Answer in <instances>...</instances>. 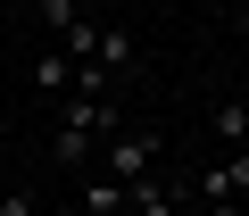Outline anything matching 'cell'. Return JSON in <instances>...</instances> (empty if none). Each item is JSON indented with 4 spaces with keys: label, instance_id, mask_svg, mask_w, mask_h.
<instances>
[{
    "label": "cell",
    "instance_id": "obj_10",
    "mask_svg": "<svg viewBox=\"0 0 249 216\" xmlns=\"http://www.w3.org/2000/svg\"><path fill=\"white\" fill-rule=\"evenodd\" d=\"M75 17H83V0H42V25H50V34H67Z\"/></svg>",
    "mask_w": 249,
    "mask_h": 216
},
{
    "label": "cell",
    "instance_id": "obj_12",
    "mask_svg": "<svg viewBox=\"0 0 249 216\" xmlns=\"http://www.w3.org/2000/svg\"><path fill=\"white\" fill-rule=\"evenodd\" d=\"M241 34H249V0H241Z\"/></svg>",
    "mask_w": 249,
    "mask_h": 216
},
{
    "label": "cell",
    "instance_id": "obj_8",
    "mask_svg": "<svg viewBox=\"0 0 249 216\" xmlns=\"http://www.w3.org/2000/svg\"><path fill=\"white\" fill-rule=\"evenodd\" d=\"M216 133L241 150V133H249V100H224V108H216Z\"/></svg>",
    "mask_w": 249,
    "mask_h": 216
},
{
    "label": "cell",
    "instance_id": "obj_13",
    "mask_svg": "<svg viewBox=\"0 0 249 216\" xmlns=\"http://www.w3.org/2000/svg\"><path fill=\"white\" fill-rule=\"evenodd\" d=\"M58 216H83V208H58Z\"/></svg>",
    "mask_w": 249,
    "mask_h": 216
},
{
    "label": "cell",
    "instance_id": "obj_7",
    "mask_svg": "<svg viewBox=\"0 0 249 216\" xmlns=\"http://www.w3.org/2000/svg\"><path fill=\"white\" fill-rule=\"evenodd\" d=\"M116 208H124V183L91 166V183H83V216H116Z\"/></svg>",
    "mask_w": 249,
    "mask_h": 216
},
{
    "label": "cell",
    "instance_id": "obj_9",
    "mask_svg": "<svg viewBox=\"0 0 249 216\" xmlns=\"http://www.w3.org/2000/svg\"><path fill=\"white\" fill-rule=\"evenodd\" d=\"M91 42H100V25H91V17H75V25L58 34V50H67V58H91Z\"/></svg>",
    "mask_w": 249,
    "mask_h": 216
},
{
    "label": "cell",
    "instance_id": "obj_5",
    "mask_svg": "<svg viewBox=\"0 0 249 216\" xmlns=\"http://www.w3.org/2000/svg\"><path fill=\"white\" fill-rule=\"evenodd\" d=\"M91 58H100L108 75H124V67H142V50H133V34H124V25H100V42H91Z\"/></svg>",
    "mask_w": 249,
    "mask_h": 216
},
{
    "label": "cell",
    "instance_id": "obj_4",
    "mask_svg": "<svg viewBox=\"0 0 249 216\" xmlns=\"http://www.w3.org/2000/svg\"><path fill=\"white\" fill-rule=\"evenodd\" d=\"M58 166H67V175H91V166H100V133L58 125Z\"/></svg>",
    "mask_w": 249,
    "mask_h": 216
},
{
    "label": "cell",
    "instance_id": "obj_2",
    "mask_svg": "<svg viewBox=\"0 0 249 216\" xmlns=\"http://www.w3.org/2000/svg\"><path fill=\"white\" fill-rule=\"evenodd\" d=\"M208 208L216 199H249V150H232V158H216V166H199V183H191Z\"/></svg>",
    "mask_w": 249,
    "mask_h": 216
},
{
    "label": "cell",
    "instance_id": "obj_1",
    "mask_svg": "<svg viewBox=\"0 0 249 216\" xmlns=\"http://www.w3.org/2000/svg\"><path fill=\"white\" fill-rule=\"evenodd\" d=\"M150 166H158V133H124V125H116V133H100V175H116L124 191H133Z\"/></svg>",
    "mask_w": 249,
    "mask_h": 216
},
{
    "label": "cell",
    "instance_id": "obj_3",
    "mask_svg": "<svg viewBox=\"0 0 249 216\" xmlns=\"http://www.w3.org/2000/svg\"><path fill=\"white\" fill-rule=\"evenodd\" d=\"M124 208H133V216H175V208H183V191H175V183H158V175H142L133 191H124Z\"/></svg>",
    "mask_w": 249,
    "mask_h": 216
},
{
    "label": "cell",
    "instance_id": "obj_6",
    "mask_svg": "<svg viewBox=\"0 0 249 216\" xmlns=\"http://www.w3.org/2000/svg\"><path fill=\"white\" fill-rule=\"evenodd\" d=\"M67 83H75V58H67V50H42V58H34V91H42V100H58Z\"/></svg>",
    "mask_w": 249,
    "mask_h": 216
},
{
    "label": "cell",
    "instance_id": "obj_11",
    "mask_svg": "<svg viewBox=\"0 0 249 216\" xmlns=\"http://www.w3.org/2000/svg\"><path fill=\"white\" fill-rule=\"evenodd\" d=\"M0 216H42V199L34 191H0Z\"/></svg>",
    "mask_w": 249,
    "mask_h": 216
}]
</instances>
